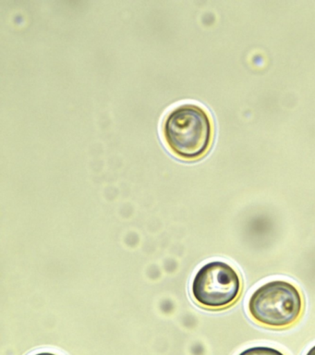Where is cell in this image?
<instances>
[{"label":"cell","mask_w":315,"mask_h":355,"mask_svg":"<svg viewBox=\"0 0 315 355\" xmlns=\"http://www.w3.org/2000/svg\"><path fill=\"white\" fill-rule=\"evenodd\" d=\"M162 130L168 148L184 160L203 157L214 137L211 116L203 107L193 104L181 105L170 111Z\"/></svg>","instance_id":"1"},{"label":"cell","mask_w":315,"mask_h":355,"mask_svg":"<svg viewBox=\"0 0 315 355\" xmlns=\"http://www.w3.org/2000/svg\"><path fill=\"white\" fill-rule=\"evenodd\" d=\"M306 355H315V345L314 347H312V348L309 349Z\"/></svg>","instance_id":"5"},{"label":"cell","mask_w":315,"mask_h":355,"mask_svg":"<svg viewBox=\"0 0 315 355\" xmlns=\"http://www.w3.org/2000/svg\"><path fill=\"white\" fill-rule=\"evenodd\" d=\"M239 355H285L283 352L271 347H251L240 352Z\"/></svg>","instance_id":"4"},{"label":"cell","mask_w":315,"mask_h":355,"mask_svg":"<svg viewBox=\"0 0 315 355\" xmlns=\"http://www.w3.org/2000/svg\"><path fill=\"white\" fill-rule=\"evenodd\" d=\"M34 355H57V354H52V352H38V354H34Z\"/></svg>","instance_id":"6"},{"label":"cell","mask_w":315,"mask_h":355,"mask_svg":"<svg viewBox=\"0 0 315 355\" xmlns=\"http://www.w3.org/2000/svg\"><path fill=\"white\" fill-rule=\"evenodd\" d=\"M300 290L285 280H272L251 294L249 313L253 320L271 329H286L294 324L303 312Z\"/></svg>","instance_id":"2"},{"label":"cell","mask_w":315,"mask_h":355,"mask_svg":"<svg viewBox=\"0 0 315 355\" xmlns=\"http://www.w3.org/2000/svg\"><path fill=\"white\" fill-rule=\"evenodd\" d=\"M242 291L239 273L222 261L206 263L192 280L193 298L207 309L221 310L231 306L239 300Z\"/></svg>","instance_id":"3"}]
</instances>
